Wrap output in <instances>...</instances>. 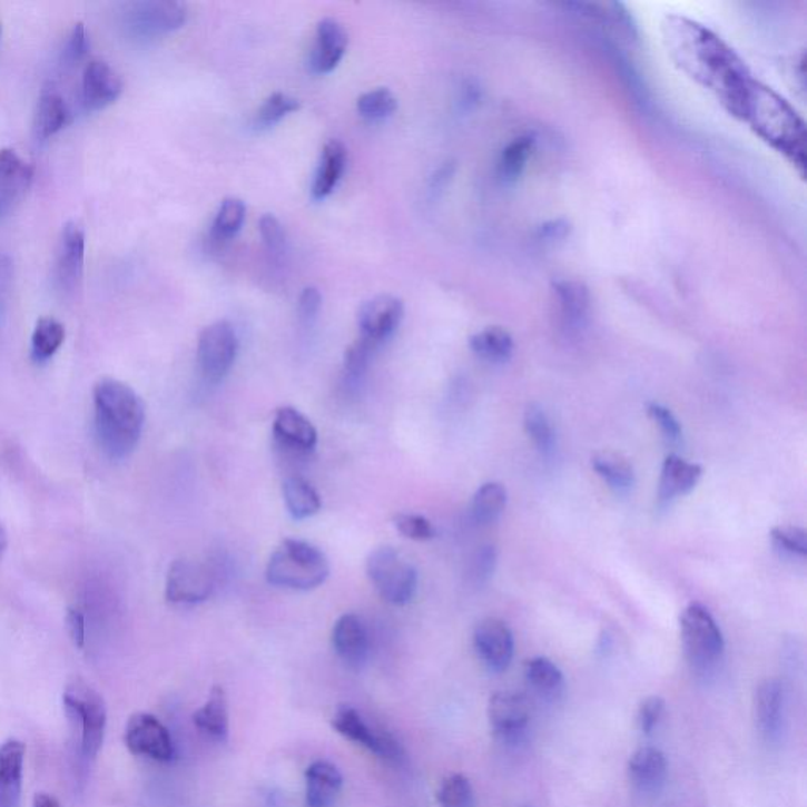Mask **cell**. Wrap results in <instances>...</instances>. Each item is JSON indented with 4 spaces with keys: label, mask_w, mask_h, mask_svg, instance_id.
<instances>
[{
    "label": "cell",
    "mask_w": 807,
    "mask_h": 807,
    "mask_svg": "<svg viewBox=\"0 0 807 807\" xmlns=\"http://www.w3.org/2000/svg\"><path fill=\"white\" fill-rule=\"evenodd\" d=\"M86 230L81 223L68 222L60 233L56 249L55 282L63 295L79 289L85 273Z\"/></svg>",
    "instance_id": "obj_11"
},
{
    "label": "cell",
    "mask_w": 807,
    "mask_h": 807,
    "mask_svg": "<svg viewBox=\"0 0 807 807\" xmlns=\"http://www.w3.org/2000/svg\"><path fill=\"white\" fill-rule=\"evenodd\" d=\"M628 776L632 786L642 794H657L666 783L665 754L651 746L638 749L628 761Z\"/></svg>",
    "instance_id": "obj_25"
},
{
    "label": "cell",
    "mask_w": 807,
    "mask_h": 807,
    "mask_svg": "<svg viewBox=\"0 0 807 807\" xmlns=\"http://www.w3.org/2000/svg\"><path fill=\"white\" fill-rule=\"evenodd\" d=\"M393 524H395L401 535L412 541H419V543L434 540L435 535H437L434 524L422 514L397 513L393 518Z\"/></svg>",
    "instance_id": "obj_41"
},
{
    "label": "cell",
    "mask_w": 807,
    "mask_h": 807,
    "mask_svg": "<svg viewBox=\"0 0 807 807\" xmlns=\"http://www.w3.org/2000/svg\"><path fill=\"white\" fill-rule=\"evenodd\" d=\"M532 138H519L516 141L511 142L503 150L502 158H500V177L505 181L516 180L521 176L522 170H524L526 161H529L530 155H532Z\"/></svg>",
    "instance_id": "obj_39"
},
{
    "label": "cell",
    "mask_w": 807,
    "mask_h": 807,
    "mask_svg": "<svg viewBox=\"0 0 807 807\" xmlns=\"http://www.w3.org/2000/svg\"><path fill=\"white\" fill-rule=\"evenodd\" d=\"M397 109V100L392 90L386 87L370 90L363 94L357 101V111L363 119L377 122L393 116Z\"/></svg>",
    "instance_id": "obj_37"
},
{
    "label": "cell",
    "mask_w": 807,
    "mask_h": 807,
    "mask_svg": "<svg viewBox=\"0 0 807 807\" xmlns=\"http://www.w3.org/2000/svg\"><path fill=\"white\" fill-rule=\"evenodd\" d=\"M33 807H62L60 806L59 799L48 794H38L33 799Z\"/></svg>",
    "instance_id": "obj_51"
},
{
    "label": "cell",
    "mask_w": 807,
    "mask_h": 807,
    "mask_svg": "<svg viewBox=\"0 0 807 807\" xmlns=\"http://www.w3.org/2000/svg\"><path fill=\"white\" fill-rule=\"evenodd\" d=\"M193 722L200 735L214 742L229 738V703L223 686H214L206 703L193 715Z\"/></svg>",
    "instance_id": "obj_26"
},
{
    "label": "cell",
    "mask_w": 807,
    "mask_h": 807,
    "mask_svg": "<svg viewBox=\"0 0 807 807\" xmlns=\"http://www.w3.org/2000/svg\"><path fill=\"white\" fill-rule=\"evenodd\" d=\"M125 746L136 757L160 764L176 759V745L168 727L150 713H135L125 727Z\"/></svg>",
    "instance_id": "obj_8"
},
{
    "label": "cell",
    "mask_w": 807,
    "mask_h": 807,
    "mask_svg": "<svg viewBox=\"0 0 807 807\" xmlns=\"http://www.w3.org/2000/svg\"><path fill=\"white\" fill-rule=\"evenodd\" d=\"M90 41L87 36L85 24L76 22L73 29L68 33L62 51H60V66L70 70L78 66L87 55H89Z\"/></svg>",
    "instance_id": "obj_42"
},
{
    "label": "cell",
    "mask_w": 807,
    "mask_h": 807,
    "mask_svg": "<svg viewBox=\"0 0 807 807\" xmlns=\"http://www.w3.org/2000/svg\"><path fill=\"white\" fill-rule=\"evenodd\" d=\"M404 317V303L395 295H377L360 306V338L378 347L395 335Z\"/></svg>",
    "instance_id": "obj_13"
},
{
    "label": "cell",
    "mask_w": 807,
    "mask_h": 807,
    "mask_svg": "<svg viewBox=\"0 0 807 807\" xmlns=\"http://www.w3.org/2000/svg\"><path fill=\"white\" fill-rule=\"evenodd\" d=\"M237 354V333L229 322H215L200 333L198 362L200 373L208 382H222L233 370Z\"/></svg>",
    "instance_id": "obj_7"
},
{
    "label": "cell",
    "mask_w": 807,
    "mask_h": 807,
    "mask_svg": "<svg viewBox=\"0 0 807 807\" xmlns=\"http://www.w3.org/2000/svg\"><path fill=\"white\" fill-rule=\"evenodd\" d=\"M246 216V206L244 200L238 198H227L223 200L218 211H216L214 225H211V234L216 240H230L244 226Z\"/></svg>",
    "instance_id": "obj_36"
},
{
    "label": "cell",
    "mask_w": 807,
    "mask_h": 807,
    "mask_svg": "<svg viewBox=\"0 0 807 807\" xmlns=\"http://www.w3.org/2000/svg\"><path fill=\"white\" fill-rule=\"evenodd\" d=\"M95 434L112 461H124L136 450L146 424V404L130 385L104 377L94 386Z\"/></svg>",
    "instance_id": "obj_1"
},
{
    "label": "cell",
    "mask_w": 807,
    "mask_h": 807,
    "mask_svg": "<svg viewBox=\"0 0 807 807\" xmlns=\"http://www.w3.org/2000/svg\"><path fill=\"white\" fill-rule=\"evenodd\" d=\"M306 807H332L343 789V775L332 761L316 760L306 768Z\"/></svg>",
    "instance_id": "obj_24"
},
{
    "label": "cell",
    "mask_w": 807,
    "mask_h": 807,
    "mask_svg": "<svg viewBox=\"0 0 807 807\" xmlns=\"http://www.w3.org/2000/svg\"><path fill=\"white\" fill-rule=\"evenodd\" d=\"M124 92L120 75L105 60H90L82 71L81 104L86 111H100Z\"/></svg>",
    "instance_id": "obj_17"
},
{
    "label": "cell",
    "mask_w": 807,
    "mask_h": 807,
    "mask_svg": "<svg viewBox=\"0 0 807 807\" xmlns=\"http://www.w3.org/2000/svg\"><path fill=\"white\" fill-rule=\"evenodd\" d=\"M71 120L70 108L55 82H48L38 97L33 114V138L43 142L67 127Z\"/></svg>",
    "instance_id": "obj_21"
},
{
    "label": "cell",
    "mask_w": 807,
    "mask_h": 807,
    "mask_svg": "<svg viewBox=\"0 0 807 807\" xmlns=\"http://www.w3.org/2000/svg\"><path fill=\"white\" fill-rule=\"evenodd\" d=\"M592 468L598 476L616 494L624 495L634 488L636 472L631 462L617 451H600L592 457Z\"/></svg>",
    "instance_id": "obj_28"
},
{
    "label": "cell",
    "mask_w": 807,
    "mask_h": 807,
    "mask_svg": "<svg viewBox=\"0 0 807 807\" xmlns=\"http://www.w3.org/2000/svg\"><path fill=\"white\" fill-rule=\"evenodd\" d=\"M322 306V295L319 289L316 287H306L302 292L301 301H298V314H301L302 321L311 322L316 319L317 314Z\"/></svg>",
    "instance_id": "obj_50"
},
{
    "label": "cell",
    "mask_w": 807,
    "mask_h": 807,
    "mask_svg": "<svg viewBox=\"0 0 807 807\" xmlns=\"http://www.w3.org/2000/svg\"><path fill=\"white\" fill-rule=\"evenodd\" d=\"M557 294L564 322L570 327L581 328L589 314V291L581 283L564 282L557 284Z\"/></svg>",
    "instance_id": "obj_34"
},
{
    "label": "cell",
    "mask_w": 807,
    "mask_h": 807,
    "mask_svg": "<svg viewBox=\"0 0 807 807\" xmlns=\"http://www.w3.org/2000/svg\"><path fill=\"white\" fill-rule=\"evenodd\" d=\"M7 544H9V537H7L6 526L0 522V557L6 552Z\"/></svg>",
    "instance_id": "obj_52"
},
{
    "label": "cell",
    "mask_w": 807,
    "mask_h": 807,
    "mask_svg": "<svg viewBox=\"0 0 807 807\" xmlns=\"http://www.w3.org/2000/svg\"><path fill=\"white\" fill-rule=\"evenodd\" d=\"M283 499L295 521L316 516L322 508L319 492L302 476H289L283 483Z\"/></svg>",
    "instance_id": "obj_29"
},
{
    "label": "cell",
    "mask_w": 807,
    "mask_h": 807,
    "mask_svg": "<svg viewBox=\"0 0 807 807\" xmlns=\"http://www.w3.org/2000/svg\"><path fill=\"white\" fill-rule=\"evenodd\" d=\"M26 745L17 738L0 745V807L21 806Z\"/></svg>",
    "instance_id": "obj_22"
},
{
    "label": "cell",
    "mask_w": 807,
    "mask_h": 807,
    "mask_svg": "<svg viewBox=\"0 0 807 807\" xmlns=\"http://www.w3.org/2000/svg\"><path fill=\"white\" fill-rule=\"evenodd\" d=\"M346 165L347 150L344 144L336 141V139L325 144L319 166H317L316 174H314L313 188H311L314 199L328 198L335 191L344 170H346Z\"/></svg>",
    "instance_id": "obj_27"
},
{
    "label": "cell",
    "mask_w": 807,
    "mask_h": 807,
    "mask_svg": "<svg viewBox=\"0 0 807 807\" xmlns=\"http://www.w3.org/2000/svg\"><path fill=\"white\" fill-rule=\"evenodd\" d=\"M772 544L784 554L807 555V533L801 526L778 525L771 530Z\"/></svg>",
    "instance_id": "obj_43"
},
{
    "label": "cell",
    "mask_w": 807,
    "mask_h": 807,
    "mask_svg": "<svg viewBox=\"0 0 807 807\" xmlns=\"http://www.w3.org/2000/svg\"><path fill=\"white\" fill-rule=\"evenodd\" d=\"M0 36H2V24H0Z\"/></svg>",
    "instance_id": "obj_53"
},
{
    "label": "cell",
    "mask_w": 807,
    "mask_h": 807,
    "mask_svg": "<svg viewBox=\"0 0 807 807\" xmlns=\"http://www.w3.org/2000/svg\"><path fill=\"white\" fill-rule=\"evenodd\" d=\"M495 563H498V552L491 545H484L476 552L472 563V578L476 583L489 581L494 574Z\"/></svg>",
    "instance_id": "obj_48"
},
{
    "label": "cell",
    "mask_w": 807,
    "mask_h": 807,
    "mask_svg": "<svg viewBox=\"0 0 807 807\" xmlns=\"http://www.w3.org/2000/svg\"><path fill=\"white\" fill-rule=\"evenodd\" d=\"M665 711L666 702L662 697H647V699L639 705L638 716H636V721H638L640 732L646 735L653 732V730L657 729L658 724L661 722Z\"/></svg>",
    "instance_id": "obj_46"
},
{
    "label": "cell",
    "mask_w": 807,
    "mask_h": 807,
    "mask_svg": "<svg viewBox=\"0 0 807 807\" xmlns=\"http://www.w3.org/2000/svg\"><path fill=\"white\" fill-rule=\"evenodd\" d=\"M36 169L13 149H0V219L9 216L24 199Z\"/></svg>",
    "instance_id": "obj_16"
},
{
    "label": "cell",
    "mask_w": 807,
    "mask_h": 807,
    "mask_svg": "<svg viewBox=\"0 0 807 807\" xmlns=\"http://www.w3.org/2000/svg\"><path fill=\"white\" fill-rule=\"evenodd\" d=\"M647 413L655 423L658 424L666 441L670 443H678L683 439V427L678 422L677 416L673 415L669 407L665 404L651 403L647 404Z\"/></svg>",
    "instance_id": "obj_44"
},
{
    "label": "cell",
    "mask_w": 807,
    "mask_h": 807,
    "mask_svg": "<svg viewBox=\"0 0 807 807\" xmlns=\"http://www.w3.org/2000/svg\"><path fill=\"white\" fill-rule=\"evenodd\" d=\"M506 502L508 492L505 486L495 483V481H489V483L481 484L479 491L473 495L470 513H472V519L476 524L488 525L502 516Z\"/></svg>",
    "instance_id": "obj_32"
},
{
    "label": "cell",
    "mask_w": 807,
    "mask_h": 807,
    "mask_svg": "<svg viewBox=\"0 0 807 807\" xmlns=\"http://www.w3.org/2000/svg\"><path fill=\"white\" fill-rule=\"evenodd\" d=\"M329 563L317 545L297 538H286L270 555L265 578L279 589L308 592L327 581Z\"/></svg>",
    "instance_id": "obj_2"
},
{
    "label": "cell",
    "mask_w": 807,
    "mask_h": 807,
    "mask_svg": "<svg viewBox=\"0 0 807 807\" xmlns=\"http://www.w3.org/2000/svg\"><path fill=\"white\" fill-rule=\"evenodd\" d=\"M784 686L776 678L761 681L754 696V711L760 734L767 740H775L783 730L784 722Z\"/></svg>",
    "instance_id": "obj_23"
},
{
    "label": "cell",
    "mask_w": 807,
    "mask_h": 807,
    "mask_svg": "<svg viewBox=\"0 0 807 807\" xmlns=\"http://www.w3.org/2000/svg\"><path fill=\"white\" fill-rule=\"evenodd\" d=\"M66 628L68 638L75 647L85 648L86 643V619L81 610L70 608L67 610Z\"/></svg>",
    "instance_id": "obj_49"
},
{
    "label": "cell",
    "mask_w": 807,
    "mask_h": 807,
    "mask_svg": "<svg viewBox=\"0 0 807 807\" xmlns=\"http://www.w3.org/2000/svg\"><path fill=\"white\" fill-rule=\"evenodd\" d=\"M488 719L495 740L506 746L521 745L529 732V700L519 692H495L489 699Z\"/></svg>",
    "instance_id": "obj_9"
},
{
    "label": "cell",
    "mask_w": 807,
    "mask_h": 807,
    "mask_svg": "<svg viewBox=\"0 0 807 807\" xmlns=\"http://www.w3.org/2000/svg\"><path fill=\"white\" fill-rule=\"evenodd\" d=\"M188 9L177 0H138L124 7L122 24L128 36L149 40L184 28Z\"/></svg>",
    "instance_id": "obj_6"
},
{
    "label": "cell",
    "mask_w": 807,
    "mask_h": 807,
    "mask_svg": "<svg viewBox=\"0 0 807 807\" xmlns=\"http://www.w3.org/2000/svg\"><path fill=\"white\" fill-rule=\"evenodd\" d=\"M214 592V575L195 560H174L166 575V600L173 604L195 606Z\"/></svg>",
    "instance_id": "obj_12"
},
{
    "label": "cell",
    "mask_w": 807,
    "mask_h": 807,
    "mask_svg": "<svg viewBox=\"0 0 807 807\" xmlns=\"http://www.w3.org/2000/svg\"><path fill=\"white\" fill-rule=\"evenodd\" d=\"M332 643L341 661L351 669H362L370 657V636L357 613H344L336 620Z\"/></svg>",
    "instance_id": "obj_19"
},
{
    "label": "cell",
    "mask_w": 807,
    "mask_h": 807,
    "mask_svg": "<svg viewBox=\"0 0 807 807\" xmlns=\"http://www.w3.org/2000/svg\"><path fill=\"white\" fill-rule=\"evenodd\" d=\"M332 727L346 740L357 742L381 759L397 761L403 759L404 751L400 741L388 732H378L365 721L355 708L341 705L332 718Z\"/></svg>",
    "instance_id": "obj_10"
},
{
    "label": "cell",
    "mask_w": 807,
    "mask_h": 807,
    "mask_svg": "<svg viewBox=\"0 0 807 807\" xmlns=\"http://www.w3.org/2000/svg\"><path fill=\"white\" fill-rule=\"evenodd\" d=\"M524 676L530 688L544 699L555 700L564 691L562 670L551 659L544 657L529 659L524 666Z\"/></svg>",
    "instance_id": "obj_30"
},
{
    "label": "cell",
    "mask_w": 807,
    "mask_h": 807,
    "mask_svg": "<svg viewBox=\"0 0 807 807\" xmlns=\"http://www.w3.org/2000/svg\"><path fill=\"white\" fill-rule=\"evenodd\" d=\"M66 341V327L55 317H41L30 339V357L36 363L48 362Z\"/></svg>",
    "instance_id": "obj_33"
},
{
    "label": "cell",
    "mask_w": 807,
    "mask_h": 807,
    "mask_svg": "<svg viewBox=\"0 0 807 807\" xmlns=\"http://www.w3.org/2000/svg\"><path fill=\"white\" fill-rule=\"evenodd\" d=\"M473 647L488 670L505 672L513 662L514 638L505 621L484 619L473 631Z\"/></svg>",
    "instance_id": "obj_14"
},
{
    "label": "cell",
    "mask_w": 807,
    "mask_h": 807,
    "mask_svg": "<svg viewBox=\"0 0 807 807\" xmlns=\"http://www.w3.org/2000/svg\"><path fill=\"white\" fill-rule=\"evenodd\" d=\"M703 468L696 462H689L678 454H669L662 464L661 476L658 484V505L669 506L677 499L685 498L695 491L702 480Z\"/></svg>",
    "instance_id": "obj_20"
},
{
    "label": "cell",
    "mask_w": 807,
    "mask_h": 807,
    "mask_svg": "<svg viewBox=\"0 0 807 807\" xmlns=\"http://www.w3.org/2000/svg\"><path fill=\"white\" fill-rule=\"evenodd\" d=\"M366 574L388 604H409L419 589L415 567L392 545H382L367 555Z\"/></svg>",
    "instance_id": "obj_4"
},
{
    "label": "cell",
    "mask_w": 807,
    "mask_h": 807,
    "mask_svg": "<svg viewBox=\"0 0 807 807\" xmlns=\"http://www.w3.org/2000/svg\"><path fill=\"white\" fill-rule=\"evenodd\" d=\"M685 655L696 669H710L724 653V636L710 610L691 602L680 617Z\"/></svg>",
    "instance_id": "obj_5"
},
{
    "label": "cell",
    "mask_w": 807,
    "mask_h": 807,
    "mask_svg": "<svg viewBox=\"0 0 807 807\" xmlns=\"http://www.w3.org/2000/svg\"><path fill=\"white\" fill-rule=\"evenodd\" d=\"M63 708L71 730L78 734L82 759L94 760L104 746L108 724L104 696L76 678L63 691Z\"/></svg>",
    "instance_id": "obj_3"
},
{
    "label": "cell",
    "mask_w": 807,
    "mask_h": 807,
    "mask_svg": "<svg viewBox=\"0 0 807 807\" xmlns=\"http://www.w3.org/2000/svg\"><path fill=\"white\" fill-rule=\"evenodd\" d=\"M377 347L374 344L367 343V341L358 338L347 348L346 355H344V367L346 373L352 377H360L370 366L371 357Z\"/></svg>",
    "instance_id": "obj_45"
},
{
    "label": "cell",
    "mask_w": 807,
    "mask_h": 807,
    "mask_svg": "<svg viewBox=\"0 0 807 807\" xmlns=\"http://www.w3.org/2000/svg\"><path fill=\"white\" fill-rule=\"evenodd\" d=\"M524 427L526 435L532 439L540 453L552 454L557 446L554 427L544 409L538 404L526 405L524 413Z\"/></svg>",
    "instance_id": "obj_35"
},
{
    "label": "cell",
    "mask_w": 807,
    "mask_h": 807,
    "mask_svg": "<svg viewBox=\"0 0 807 807\" xmlns=\"http://www.w3.org/2000/svg\"><path fill=\"white\" fill-rule=\"evenodd\" d=\"M275 442L295 456H308L319 442L316 426L301 411L291 405L279 407L273 419Z\"/></svg>",
    "instance_id": "obj_15"
},
{
    "label": "cell",
    "mask_w": 807,
    "mask_h": 807,
    "mask_svg": "<svg viewBox=\"0 0 807 807\" xmlns=\"http://www.w3.org/2000/svg\"><path fill=\"white\" fill-rule=\"evenodd\" d=\"M437 801L441 807H473L475 795L472 784L460 772L446 776L437 790Z\"/></svg>",
    "instance_id": "obj_38"
},
{
    "label": "cell",
    "mask_w": 807,
    "mask_h": 807,
    "mask_svg": "<svg viewBox=\"0 0 807 807\" xmlns=\"http://www.w3.org/2000/svg\"><path fill=\"white\" fill-rule=\"evenodd\" d=\"M259 230L268 252L276 254V256L286 252V230H284L282 223L275 215H264L259 222Z\"/></svg>",
    "instance_id": "obj_47"
},
{
    "label": "cell",
    "mask_w": 807,
    "mask_h": 807,
    "mask_svg": "<svg viewBox=\"0 0 807 807\" xmlns=\"http://www.w3.org/2000/svg\"><path fill=\"white\" fill-rule=\"evenodd\" d=\"M473 354L491 363H505L513 357L514 341L502 327H488L469 341Z\"/></svg>",
    "instance_id": "obj_31"
},
{
    "label": "cell",
    "mask_w": 807,
    "mask_h": 807,
    "mask_svg": "<svg viewBox=\"0 0 807 807\" xmlns=\"http://www.w3.org/2000/svg\"><path fill=\"white\" fill-rule=\"evenodd\" d=\"M298 109H301V104L297 98L283 92L272 94L257 111L256 125L259 128L275 127L276 124L282 122L284 117Z\"/></svg>",
    "instance_id": "obj_40"
},
{
    "label": "cell",
    "mask_w": 807,
    "mask_h": 807,
    "mask_svg": "<svg viewBox=\"0 0 807 807\" xmlns=\"http://www.w3.org/2000/svg\"><path fill=\"white\" fill-rule=\"evenodd\" d=\"M348 45L347 30L338 19L324 18L316 28V40L311 49L309 68L313 73L328 75L339 66Z\"/></svg>",
    "instance_id": "obj_18"
}]
</instances>
